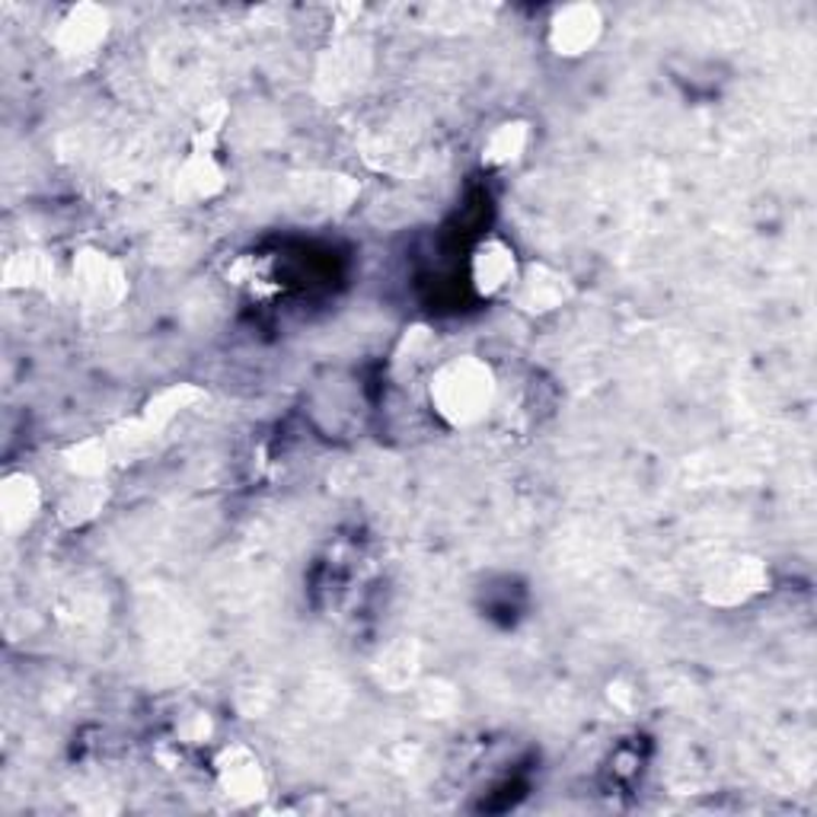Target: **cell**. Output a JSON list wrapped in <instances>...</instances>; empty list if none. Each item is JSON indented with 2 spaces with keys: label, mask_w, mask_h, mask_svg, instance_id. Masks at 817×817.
Masks as SVG:
<instances>
[{
  "label": "cell",
  "mask_w": 817,
  "mask_h": 817,
  "mask_svg": "<svg viewBox=\"0 0 817 817\" xmlns=\"http://www.w3.org/2000/svg\"><path fill=\"white\" fill-rule=\"evenodd\" d=\"M508 279H511V256H508V249H501V246L483 249L479 259H476V285L492 291V287L505 285Z\"/></svg>",
  "instance_id": "3957f363"
},
{
  "label": "cell",
  "mask_w": 817,
  "mask_h": 817,
  "mask_svg": "<svg viewBox=\"0 0 817 817\" xmlns=\"http://www.w3.org/2000/svg\"><path fill=\"white\" fill-rule=\"evenodd\" d=\"M438 400L453 418L476 415L483 403H489V374L473 362L453 365L450 370H445V377L438 383Z\"/></svg>",
  "instance_id": "6da1fadb"
},
{
  "label": "cell",
  "mask_w": 817,
  "mask_h": 817,
  "mask_svg": "<svg viewBox=\"0 0 817 817\" xmlns=\"http://www.w3.org/2000/svg\"><path fill=\"white\" fill-rule=\"evenodd\" d=\"M597 36V16L594 10H584V7H572L563 13V20L556 23V45L559 48H569V55L581 51L584 45H591Z\"/></svg>",
  "instance_id": "7a4b0ae2"
}]
</instances>
